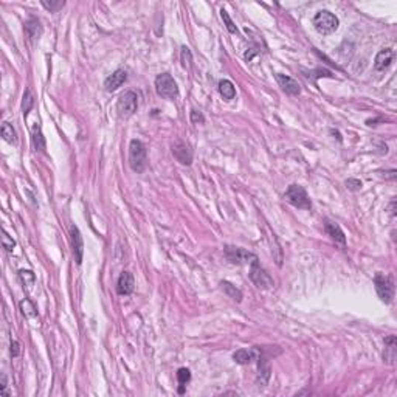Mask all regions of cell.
Instances as JSON below:
<instances>
[{
	"label": "cell",
	"mask_w": 397,
	"mask_h": 397,
	"mask_svg": "<svg viewBox=\"0 0 397 397\" xmlns=\"http://www.w3.org/2000/svg\"><path fill=\"white\" fill-rule=\"evenodd\" d=\"M148 165V149L143 141L131 140L129 143V166L134 173H143Z\"/></svg>",
	"instance_id": "6da1fadb"
},
{
	"label": "cell",
	"mask_w": 397,
	"mask_h": 397,
	"mask_svg": "<svg viewBox=\"0 0 397 397\" xmlns=\"http://www.w3.org/2000/svg\"><path fill=\"white\" fill-rule=\"evenodd\" d=\"M312 23H314V28L320 34L328 36V34H332L338 30L340 20L334 12H331L328 9H321L314 16Z\"/></svg>",
	"instance_id": "7a4b0ae2"
},
{
	"label": "cell",
	"mask_w": 397,
	"mask_h": 397,
	"mask_svg": "<svg viewBox=\"0 0 397 397\" xmlns=\"http://www.w3.org/2000/svg\"><path fill=\"white\" fill-rule=\"evenodd\" d=\"M374 286L379 298L385 304H391L394 300V279L391 275L377 273L374 276Z\"/></svg>",
	"instance_id": "3957f363"
},
{
	"label": "cell",
	"mask_w": 397,
	"mask_h": 397,
	"mask_svg": "<svg viewBox=\"0 0 397 397\" xmlns=\"http://www.w3.org/2000/svg\"><path fill=\"white\" fill-rule=\"evenodd\" d=\"M155 92L165 99H176L179 96L177 82L169 73H162L155 78Z\"/></svg>",
	"instance_id": "277c9868"
},
{
	"label": "cell",
	"mask_w": 397,
	"mask_h": 397,
	"mask_svg": "<svg viewBox=\"0 0 397 397\" xmlns=\"http://www.w3.org/2000/svg\"><path fill=\"white\" fill-rule=\"evenodd\" d=\"M137 107H138V96L135 92L129 90V92H124L120 96L118 103H117V113L120 118L126 120L134 115L137 112Z\"/></svg>",
	"instance_id": "5b68a950"
},
{
	"label": "cell",
	"mask_w": 397,
	"mask_h": 397,
	"mask_svg": "<svg viewBox=\"0 0 397 397\" xmlns=\"http://www.w3.org/2000/svg\"><path fill=\"white\" fill-rule=\"evenodd\" d=\"M284 197L290 205L300 208V209H310L312 208L310 197L307 196L306 190L300 185H290L287 188Z\"/></svg>",
	"instance_id": "8992f818"
},
{
	"label": "cell",
	"mask_w": 397,
	"mask_h": 397,
	"mask_svg": "<svg viewBox=\"0 0 397 397\" xmlns=\"http://www.w3.org/2000/svg\"><path fill=\"white\" fill-rule=\"evenodd\" d=\"M225 258L231 264H250L251 265L253 262L259 261L254 253L245 248H239V247H225Z\"/></svg>",
	"instance_id": "52a82bcc"
},
{
	"label": "cell",
	"mask_w": 397,
	"mask_h": 397,
	"mask_svg": "<svg viewBox=\"0 0 397 397\" xmlns=\"http://www.w3.org/2000/svg\"><path fill=\"white\" fill-rule=\"evenodd\" d=\"M250 279L253 281V284L259 287V289H272L273 287V279L268 275L264 268L261 267L259 261L253 262L250 268Z\"/></svg>",
	"instance_id": "ba28073f"
},
{
	"label": "cell",
	"mask_w": 397,
	"mask_h": 397,
	"mask_svg": "<svg viewBox=\"0 0 397 397\" xmlns=\"http://www.w3.org/2000/svg\"><path fill=\"white\" fill-rule=\"evenodd\" d=\"M173 155L182 165L190 166L193 163V149L187 143H183V141H176L173 145Z\"/></svg>",
	"instance_id": "9c48e42d"
},
{
	"label": "cell",
	"mask_w": 397,
	"mask_h": 397,
	"mask_svg": "<svg viewBox=\"0 0 397 397\" xmlns=\"http://www.w3.org/2000/svg\"><path fill=\"white\" fill-rule=\"evenodd\" d=\"M275 79L278 82V86L284 90L287 95H292V96H296L301 93V86L298 84V81H295L293 78L287 76V75H282V73H276L275 75Z\"/></svg>",
	"instance_id": "30bf717a"
},
{
	"label": "cell",
	"mask_w": 397,
	"mask_h": 397,
	"mask_svg": "<svg viewBox=\"0 0 397 397\" xmlns=\"http://www.w3.org/2000/svg\"><path fill=\"white\" fill-rule=\"evenodd\" d=\"M70 236H72V248H73V254H75V261L78 265H81L82 256H84V240H82V234H81V231L76 225H72V228H70Z\"/></svg>",
	"instance_id": "8fae6325"
},
{
	"label": "cell",
	"mask_w": 397,
	"mask_h": 397,
	"mask_svg": "<svg viewBox=\"0 0 397 397\" xmlns=\"http://www.w3.org/2000/svg\"><path fill=\"white\" fill-rule=\"evenodd\" d=\"M394 61V50L393 48H384L380 50L374 59V68L377 72H385L387 68L391 67Z\"/></svg>",
	"instance_id": "7c38bea8"
},
{
	"label": "cell",
	"mask_w": 397,
	"mask_h": 397,
	"mask_svg": "<svg viewBox=\"0 0 397 397\" xmlns=\"http://www.w3.org/2000/svg\"><path fill=\"white\" fill-rule=\"evenodd\" d=\"M126 79H127L126 70L118 68V70H115V72H113L109 78H106V81H104V89H106L107 92H115L117 89H120V87L123 86V84L126 82Z\"/></svg>",
	"instance_id": "4fadbf2b"
},
{
	"label": "cell",
	"mask_w": 397,
	"mask_h": 397,
	"mask_svg": "<svg viewBox=\"0 0 397 397\" xmlns=\"http://www.w3.org/2000/svg\"><path fill=\"white\" fill-rule=\"evenodd\" d=\"M134 287H135V281H134V276L131 272H123L118 278V282H117V292L118 295H123V296H127L134 292Z\"/></svg>",
	"instance_id": "5bb4252c"
},
{
	"label": "cell",
	"mask_w": 397,
	"mask_h": 397,
	"mask_svg": "<svg viewBox=\"0 0 397 397\" xmlns=\"http://www.w3.org/2000/svg\"><path fill=\"white\" fill-rule=\"evenodd\" d=\"M259 352L258 349H239L233 354V360L239 365H250L254 360H258Z\"/></svg>",
	"instance_id": "9a60e30c"
},
{
	"label": "cell",
	"mask_w": 397,
	"mask_h": 397,
	"mask_svg": "<svg viewBox=\"0 0 397 397\" xmlns=\"http://www.w3.org/2000/svg\"><path fill=\"white\" fill-rule=\"evenodd\" d=\"M324 226H326V231H328V234L331 236L332 240H335V242L340 244V245L346 247V236H345L343 230L340 228V225H338V223L331 222V220H326Z\"/></svg>",
	"instance_id": "2e32d148"
},
{
	"label": "cell",
	"mask_w": 397,
	"mask_h": 397,
	"mask_svg": "<svg viewBox=\"0 0 397 397\" xmlns=\"http://www.w3.org/2000/svg\"><path fill=\"white\" fill-rule=\"evenodd\" d=\"M258 382L261 385H267V382L268 379H270L272 376V368H270V363H268V360L265 357H262L261 354H259V357H258Z\"/></svg>",
	"instance_id": "e0dca14e"
},
{
	"label": "cell",
	"mask_w": 397,
	"mask_h": 397,
	"mask_svg": "<svg viewBox=\"0 0 397 397\" xmlns=\"http://www.w3.org/2000/svg\"><path fill=\"white\" fill-rule=\"evenodd\" d=\"M42 31H44V30H42V25H40V22L36 17H31V19H28L25 22V33L31 40L39 39L42 36Z\"/></svg>",
	"instance_id": "ac0fdd59"
},
{
	"label": "cell",
	"mask_w": 397,
	"mask_h": 397,
	"mask_svg": "<svg viewBox=\"0 0 397 397\" xmlns=\"http://www.w3.org/2000/svg\"><path fill=\"white\" fill-rule=\"evenodd\" d=\"M31 145L36 151H40V152H44L45 151V138H44V134H42V129H40V126L36 123L33 126V129H31Z\"/></svg>",
	"instance_id": "d6986e66"
},
{
	"label": "cell",
	"mask_w": 397,
	"mask_h": 397,
	"mask_svg": "<svg viewBox=\"0 0 397 397\" xmlns=\"http://www.w3.org/2000/svg\"><path fill=\"white\" fill-rule=\"evenodd\" d=\"M396 346H397L396 335H388L385 338V352H384V360L385 362L394 363V360H396Z\"/></svg>",
	"instance_id": "ffe728a7"
},
{
	"label": "cell",
	"mask_w": 397,
	"mask_h": 397,
	"mask_svg": "<svg viewBox=\"0 0 397 397\" xmlns=\"http://www.w3.org/2000/svg\"><path fill=\"white\" fill-rule=\"evenodd\" d=\"M219 93H220V96L225 99V101H231V99L236 96V89L233 86V82L228 81V79L219 81Z\"/></svg>",
	"instance_id": "44dd1931"
},
{
	"label": "cell",
	"mask_w": 397,
	"mask_h": 397,
	"mask_svg": "<svg viewBox=\"0 0 397 397\" xmlns=\"http://www.w3.org/2000/svg\"><path fill=\"white\" fill-rule=\"evenodd\" d=\"M220 286H222V289H223V292L228 295L231 300H234L236 303H240L242 301V292H240L236 286H233L231 282H228V281H222L220 282Z\"/></svg>",
	"instance_id": "7402d4cb"
},
{
	"label": "cell",
	"mask_w": 397,
	"mask_h": 397,
	"mask_svg": "<svg viewBox=\"0 0 397 397\" xmlns=\"http://www.w3.org/2000/svg\"><path fill=\"white\" fill-rule=\"evenodd\" d=\"M2 137H3V140L6 141V143H16L17 141V134H16V131H14V127L9 124V123H3L2 124Z\"/></svg>",
	"instance_id": "603a6c76"
},
{
	"label": "cell",
	"mask_w": 397,
	"mask_h": 397,
	"mask_svg": "<svg viewBox=\"0 0 397 397\" xmlns=\"http://www.w3.org/2000/svg\"><path fill=\"white\" fill-rule=\"evenodd\" d=\"M177 379H179V384H180L179 393L183 394V393H185V387H187V384L191 380V373H190V370H187V368H180V370L177 371Z\"/></svg>",
	"instance_id": "cb8c5ba5"
},
{
	"label": "cell",
	"mask_w": 397,
	"mask_h": 397,
	"mask_svg": "<svg viewBox=\"0 0 397 397\" xmlns=\"http://www.w3.org/2000/svg\"><path fill=\"white\" fill-rule=\"evenodd\" d=\"M33 106H34V98L31 95V90L28 89L23 93V103H22V113H23L25 118L28 117V113H30V110L33 109Z\"/></svg>",
	"instance_id": "d4e9b609"
},
{
	"label": "cell",
	"mask_w": 397,
	"mask_h": 397,
	"mask_svg": "<svg viewBox=\"0 0 397 397\" xmlns=\"http://www.w3.org/2000/svg\"><path fill=\"white\" fill-rule=\"evenodd\" d=\"M20 310H22V314L26 317V318H34L37 315V312H36V307L33 306V303L30 300H22L20 301Z\"/></svg>",
	"instance_id": "484cf974"
},
{
	"label": "cell",
	"mask_w": 397,
	"mask_h": 397,
	"mask_svg": "<svg viewBox=\"0 0 397 397\" xmlns=\"http://www.w3.org/2000/svg\"><path fill=\"white\" fill-rule=\"evenodd\" d=\"M40 5L44 6L45 9H48L50 12H58L59 9L64 8L65 2H64V0H50V2H48V0H42Z\"/></svg>",
	"instance_id": "4316f807"
},
{
	"label": "cell",
	"mask_w": 397,
	"mask_h": 397,
	"mask_svg": "<svg viewBox=\"0 0 397 397\" xmlns=\"http://www.w3.org/2000/svg\"><path fill=\"white\" fill-rule=\"evenodd\" d=\"M220 17H222V20H223V23H225V26H226V30H228L231 34H237L239 31H237V28H236V25L233 23V20H231V17L228 16V12H226L223 8L220 9Z\"/></svg>",
	"instance_id": "83f0119b"
},
{
	"label": "cell",
	"mask_w": 397,
	"mask_h": 397,
	"mask_svg": "<svg viewBox=\"0 0 397 397\" xmlns=\"http://www.w3.org/2000/svg\"><path fill=\"white\" fill-rule=\"evenodd\" d=\"M19 278L22 279L25 286H33L34 279H36V276L31 270H19Z\"/></svg>",
	"instance_id": "f1b7e54d"
},
{
	"label": "cell",
	"mask_w": 397,
	"mask_h": 397,
	"mask_svg": "<svg viewBox=\"0 0 397 397\" xmlns=\"http://www.w3.org/2000/svg\"><path fill=\"white\" fill-rule=\"evenodd\" d=\"M180 58H182V64L183 67H190L191 65V61H193V56H191V51L188 47H183L182 48V54H180Z\"/></svg>",
	"instance_id": "f546056e"
},
{
	"label": "cell",
	"mask_w": 397,
	"mask_h": 397,
	"mask_svg": "<svg viewBox=\"0 0 397 397\" xmlns=\"http://www.w3.org/2000/svg\"><path fill=\"white\" fill-rule=\"evenodd\" d=\"M2 244H3V248L8 251V253H11L12 250H14V245H16V242H14V240L3 231V236H2Z\"/></svg>",
	"instance_id": "4dcf8cb0"
},
{
	"label": "cell",
	"mask_w": 397,
	"mask_h": 397,
	"mask_svg": "<svg viewBox=\"0 0 397 397\" xmlns=\"http://www.w3.org/2000/svg\"><path fill=\"white\" fill-rule=\"evenodd\" d=\"M346 187L351 191H360L362 190V182L359 179H348L346 180Z\"/></svg>",
	"instance_id": "1f68e13d"
},
{
	"label": "cell",
	"mask_w": 397,
	"mask_h": 397,
	"mask_svg": "<svg viewBox=\"0 0 397 397\" xmlns=\"http://www.w3.org/2000/svg\"><path fill=\"white\" fill-rule=\"evenodd\" d=\"M191 121L194 123V124H198V123H205V118H203V115L198 110H191Z\"/></svg>",
	"instance_id": "d6a6232c"
},
{
	"label": "cell",
	"mask_w": 397,
	"mask_h": 397,
	"mask_svg": "<svg viewBox=\"0 0 397 397\" xmlns=\"http://www.w3.org/2000/svg\"><path fill=\"white\" fill-rule=\"evenodd\" d=\"M11 356L12 357H19V354H20V345H19V342L17 340H12L11 338Z\"/></svg>",
	"instance_id": "836d02e7"
},
{
	"label": "cell",
	"mask_w": 397,
	"mask_h": 397,
	"mask_svg": "<svg viewBox=\"0 0 397 397\" xmlns=\"http://www.w3.org/2000/svg\"><path fill=\"white\" fill-rule=\"evenodd\" d=\"M394 206H396V200H391V203H390V214H391V217H394V216H396Z\"/></svg>",
	"instance_id": "e575fe53"
}]
</instances>
